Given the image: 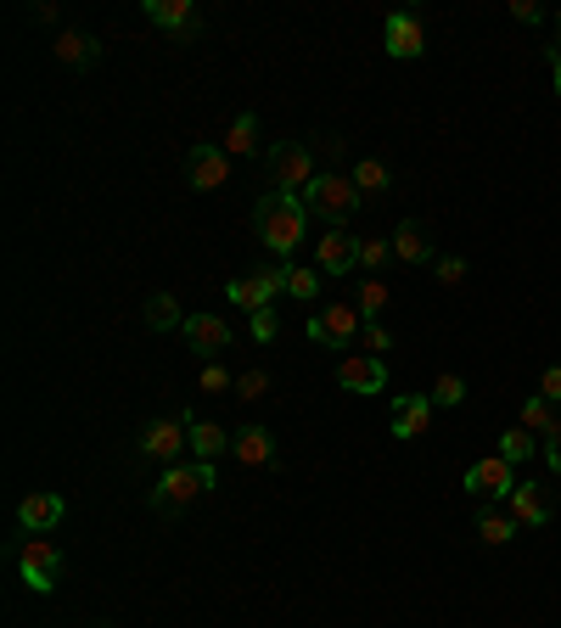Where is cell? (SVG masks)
<instances>
[{"label": "cell", "instance_id": "cell-19", "mask_svg": "<svg viewBox=\"0 0 561 628\" xmlns=\"http://www.w3.org/2000/svg\"><path fill=\"white\" fill-rule=\"evenodd\" d=\"M230 454H237L242 466H270V460H276V444H270V433H264V426H242V433L230 438Z\"/></svg>", "mask_w": 561, "mask_h": 628}, {"label": "cell", "instance_id": "cell-10", "mask_svg": "<svg viewBox=\"0 0 561 628\" xmlns=\"http://www.w3.org/2000/svg\"><path fill=\"white\" fill-rule=\"evenodd\" d=\"M315 270H320V275H348V270H359V236H354L348 225H343V230H326V236H320Z\"/></svg>", "mask_w": 561, "mask_h": 628}, {"label": "cell", "instance_id": "cell-15", "mask_svg": "<svg viewBox=\"0 0 561 628\" xmlns=\"http://www.w3.org/2000/svg\"><path fill=\"white\" fill-rule=\"evenodd\" d=\"M433 399H426V393H405V399H393V438H421L426 433V421H433Z\"/></svg>", "mask_w": 561, "mask_h": 628}, {"label": "cell", "instance_id": "cell-41", "mask_svg": "<svg viewBox=\"0 0 561 628\" xmlns=\"http://www.w3.org/2000/svg\"><path fill=\"white\" fill-rule=\"evenodd\" d=\"M550 74H556V95H561V51L550 56Z\"/></svg>", "mask_w": 561, "mask_h": 628}, {"label": "cell", "instance_id": "cell-6", "mask_svg": "<svg viewBox=\"0 0 561 628\" xmlns=\"http://www.w3.org/2000/svg\"><path fill=\"white\" fill-rule=\"evenodd\" d=\"M141 454L163 460V466H180V460L191 454V421H180V415H157L146 433H141Z\"/></svg>", "mask_w": 561, "mask_h": 628}, {"label": "cell", "instance_id": "cell-31", "mask_svg": "<svg viewBox=\"0 0 561 628\" xmlns=\"http://www.w3.org/2000/svg\"><path fill=\"white\" fill-rule=\"evenodd\" d=\"M426 399H433L438 410H449V405H460V399H467V382H460V376H438V382H433V393H426Z\"/></svg>", "mask_w": 561, "mask_h": 628}, {"label": "cell", "instance_id": "cell-27", "mask_svg": "<svg viewBox=\"0 0 561 628\" xmlns=\"http://www.w3.org/2000/svg\"><path fill=\"white\" fill-rule=\"evenodd\" d=\"M534 454H539V438H534V433H522V426H511V433L500 438V460H506L511 472H517V466H527Z\"/></svg>", "mask_w": 561, "mask_h": 628}, {"label": "cell", "instance_id": "cell-37", "mask_svg": "<svg viewBox=\"0 0 561 628\" xmlns=\"http://www.w3.org/2000/svg\"><path fill=\"white\" fill-rule=\"evenodd\" d=\"M438 281H444V286H460V281H467V258H455V253L438 258Z\"/></svg>", "mask_w": 561, "mask_h": 628}, {"label": "cell", "instance_id": "cell-32", "mask_svg": "<svg viewBox=\"0 0 561 628\" xmlns=\"http://www.w3.org/2000/svg\"><path fill=\"white\" fill-rule=\"evenodd\" d=\"M281 337V315L276 309H258L253 315V343H276Z\"/></svg>", "mask_w": 561, "mask_h": 628}, {"label": "cell", "instance_id": "cell-3", "mask_svg": "<svg viewBox=\"0 0 561 628\" xmlns=\"http://www.w3.org/2000/svg\"><path fill=\"white\" fill-rule=\"evenodd\" d=\"M214 466H203V460H180V466H163L157 488H152V505L157 511H186L196 494H208L214 488Z\"/></svg>", "mask_w": 561, "mask_h": 628}, {"label": "cell", "instance_id": "cell-4", "mask_svg": "<svg viewBox=\"0 0 561 628\" xmlns=\"http://www.w3.org/2000/svg\"><path fill=\"white\" fill-rule=\"evenodd\" d=\"M270 180H276V191H286V196H304V191L315 185V146H304V141H276V146H270Z\"/></svg>", "mask_w": 561, "mask_h": 628}, {"label": "cell", "instance_id": "cell-28", "mask_svg": "<svg viewBox=\"0 0 561 628\" xmlns=\"http://www.w3.org/2000/svg\"><path fill=\"white\" fill-rule=\"evenodd\" d=\"M387 304H393V297H387V286H382L377 275H366V281H359V297H354V309H359V315H366V320H377V315H387Z\"/></svg>", "mask_w": 561, "mask_h": 628}, {"label": "cell", "instance_id": "cell-7", "mask_svg": "<svg viewBox=\"0 0 561 628\" xmlns=\"http://www.w3.org/2000/svg\"><path fill=\"white\" fill-rule=\"evenodd\" d=\"M17 573H23V584L35 589V594H51L56 589V578H62V550L51 544V539H28L23 550H17Z\"/></svg>", "mask_w": 561, "mask_h": 628}, {"label": "cell", "instance_id": "cell-24", "mask_svg": "<svg viewBox=\"0 0 561 628\" xmlns=\"http://www.w3.org/2000/svg\"><path fill=\"white\" fill-rule=\"evenodd\" d=\"M477 539H483V544H511V539H517V516L483 505V511H477Z\"/></svg>", "mask_w": 561, "mask_h": 628}, {"label": "cell", "instance_id": "cell-8", "mask_svg": "<svg viewBox=\"0 0 561 628\" xmlns=\"http://www.w3.org/2000/svg\"><path fill=\"white\" fill-rule=\"evenodd\" d=\"M359 332H366V315L348 304H326L320 315H309V343H320V348H348Z\"/></svg>", "mask_w": 561, "mask_h": 628}, {"label": "cell", "instance_id": "cell-35", "mask_svg": "<svg viewBox=\"0 0 561 628\" xmlns=\"http://www.w3.org/2000/svg\"><path fill=\"white\" fill-rule=\"evenodd\" d=\"M196 387H203V393H225V387H237V376H230V371L219 366V359H214V366H203V376H196Z\"/></svg>", "mask_w": 561, "mask_h": 628}, {"label": "cell", "instance_id": "cell-26", "mask_svg": "<svg viewBox=\"0 0 561 628\" xmlns=\"http://www.w3.org/2000/svg\"><path fill=\"white\" fill-rule=\"evenodd\" d=\"M191 315H180V304H175V297L169 292H152L146 297V325H152V332H175V325H186Z\"/></svg>", "mask_w": 561, "mask_h": 628}, {"label": "cell", "instance_id": "cell-30", "mask_svg": "<svg viewBox=\"0 0 561 628\" xmlns=\"http://www.w3.org/2000/svg\"><path fill=\"white\" fill-rule=\"evenodd\" d=\"M286 292L298 297V304H315V297H320V270H298V264H292V270H286Z\"/></svg>", "mask_w": 561, "mask_h": 628}, {"label": "cell", "instance_id": "cell-25", "mask_svg": "<svg viewBox=\"0 0 561 628\" xmlns=\"http://www.w3.org/2000/svg\"><path fill=\"white\" fill-rule=\"evenodd\" d=\"M56 62H62V68H90V62H95V40L74 35V28H68V35H56Z\"/></svg>", "mask_w": 561, "mask_h": 628}, {"label": "cell", "instance_id": "cell-20", "mask_svg": "<svg viewBox=\"0 0 561 628\" xmlns=\"http://www.w3.org/2000/svg\"><path fill=\"white\" fill-rule=\"evenodd\" d=\"M230 449V433L214 421H191V460H203V466H214V460Z\"/></svg>", "mask_w": 561, "mask_h": 628}, {"label": "cell", "instance_id": "cell-18", "mask_svg": "<svg viewBox=\"0 0 561 628\" xmlns=\"http://www.w3.org/2000/svg\"><path fill=\"white\" fill-rule=\"evenodd\" d=\"M17 522H23V534H51L62 522V494H28L17 505Z\"/></svg>", "mask_w": 561, "mask_h": 628}, {"label": "cell", "instance_id": "cell-34", "mask_svg": "<svg viewBox=\"0 0 561 628\" xmlns=\"http://www.w3.org/2000/svg\"><path fill=\"white\" fill-rule=\"evenodd\" d=\"M382 264H387V242L359 236V270H382Z\"/></svg>", "mask_w": 561, "mask_h": 628}, {"label": "cell", "instance_id": "cell-5", "mask_svg": "<svg viewBox=\"0 0 561 628\" xmlns=\"http://www.w3.org/2000/svg\"><path fill=\"white\" fill-rule=\"evenodd\" d=\"M286 270L292 264H270V270H258V275H237L230 281V304H237L242 315L276 309V292H286Z\"/></svg>", "mask_w": 561, "mask_h": 628}, {"label": "cell", "instance_id": "cell-12", "mask_svg": "<svg viewBox=\"0 0 561 628\" xmlns=\"http://www.w3.org/2000/svg\"><path fill=\"white\" fill-rule=\"evenodd\" d=\"M382 40H387V56H399V62H416L421 46H426V28L416 12H393L387 28H382Z\"/></svg>", "mask_w": 561, "mask_h": 628}, {"label": "cell", "instance_id": "cell-29", "mask_svg": "<svg viewBox=\"0 0 561 628\" xmlns=\"http://www.w3.org/2000/svg\"><path fill=\"white\" fill-rule=\"evenodd\" d=\"M354 185L366 191V196H371V191H387V163H382V157H359V163H354Z\"/></svg>", "mask_w": 561, "mask_h": 628}, {"label": "cell", "instance_id": "cell-23", "mask_svg": "<svg viewBox=\"0 0 561 628\" xmlns=\"http://www.w3.org/2000/svg\"><path fill=\"white\" fill-rule=\"evenodd\" d=\"M517 426H522V433H534V438H550L556 426H561V405H550V399H527Z\"/></svg>", "mask_w": 561, "mask_h": 628}, {"label": "cell", "instance_id": "cell-22", "mask_svg": "<svg viewBox=\"0 0 561 628\" xmlns=\"http://www.w3.org/2000/svg\"><path fill=\"white\" fill-rule=\"evenodd\" d=\"M225 157H253L258 152V118L253 113H242V118H230V129H225Z\"/></svg>", "mask_w": 561, "mask_h": 628}, {"label": "cell", "instance_id": "cell-9", "mask_svg": "<svg viewBox=\"0 0 561 628\" xmlns=\"http://www.w3.org/2000/svg\"><path fill=\"white\" fill-rule=\"evenodd\" d=\"M511 488H517V472L506 466L500 454H488V460H477V466H467V494H477L483 505L511 500Z\"/></svg>", "mask_w": 561, "mask_h": 628}, {"label": "cell", "instance_id": "cell-13", "mask_svg": "<svg viewBox=\"0 0 561 628\" xmlns=\"http://www.w3.org/2000/svg\"><path fill=\"white\" fill-rule=\"evenodd\" d=\"M186 180H191L196 191H219V185L230 180V157H225V146H191V157H186Z\"/></svg>", "mask_w": 561, "mask_h": 628}, {"label": "cell", "instance_id": "cell-14", "mask_svg": "<svg viewBox=\"0 0 561 628\" xmlns=\"http://www.w3.org/2000/svg\"><path fill=\"white\" fill-rule=\"evenodd\" d=\"M337 382L348 393H382L387 387V366H382L377 354H348L343 366H337Z\"/></svg>", "mask_w": 561, "mask_h": 628}, {"label": "cell", "instance_id": "cell-1", "mask_svg": "<svg viewBox=\"0 0 561 628\" xmlns=\"http://www.w3.org/2000/svg\"><path fill=\"white\" fill-rule=\"evenodd\" d=\"M304 219H309V208H304V196H286V191H264L258 203H253V230H258V242L270 247L281 264L304 247Z\"/></svg>", "mask_w": 561, "mask_h": 628}, {"label": "cell", "instance_id": "cell-40", "mask_svg": "<svg viewBox=\"0 0 561 628\" xmlns=\"http://www.w3.org/2000/svg\"><path fill=\"white\" fill-rule=\"evenodd\" d=\"M545 460H550V472H561V426L545 438Z\"/></svg>", "mask_w": 561, "mask_h": 628}, {"label": "cell", "instance_id": "cell-21", "mask_svg": "<svg viewBox=\"0 0 561 628\" xmlns=\"http://www.w3.org/2000/svg\"><path fill=\"white\" fill-rule=\"evenodd\" d=\"M393 253H399L405 264H438L433 247H426V230H421L416 219H405L399 230H393Z\"/></svg>", "mask_w": 561, "mask_h": 628}, {"label": "cell", "instance_id": "cell-11", "mask_svg": "<svg viewBox=\"0 0 561 628\" xmlns=\"http://www.w3.org/2000/svg\"><path fill=\"white\" fill-rule=\"evenodd\" d=\"M146 17L157 28H169L175 40H196V35H203V17H196L191 0H146Z\"/></svg>", "mask_w": 561, "mask_h": 628}, {"label": "cell", "instance_id": "cell-2", "mask_svg": "<svg viewBox=\"0 0 561 628\" xmlns=\"http://www.w3.org/2000/svg\"><path fill=\"white\" fill-rule=\"evenodd\" d=\"M359 196H366V191L354 185V175H315V185L304 191V208L315 219H326L332 230H343L354 219V208H359Z\"/></svg>", "mask_w": 561, "mask_h": 628}, {"label": "cell", "instance_id": "cell-39", "mask_svg": "<svg viewBox=\"0 0 561 628\" xmlns=\"http://www.w3.org/2000/svg\"><path fill=\"white\" fill-rule=\"evenodd\" d=\"M511 17H517V23H539L545 12L534 7V0H511Z\"/></svg>", "mask_w": 561, "mask_h": 628}, {"label": "cell", "instance_id": "cell-17", "mask_svg": "<svg viewBox=\"0 0 561 628\" xmlns=\"http://www.w3.org/2000/svg\"><path fill=\"white\" fill-rule=\"evenodd\" d=\"M186 343L203 354V359H214V354L230 348V325H225L219 315H191V320H186Z\"/></svg>", "mask_w": 561, "mask_h": 628}, {"label": "cell", "instance_id": "cell-38", "mask_svg": "<svg viewBox=\"0 0 561 628\" xmlns=\"http://www.w3.org/2000/svg\"><path fill=\"white\" fill-rule=\"evenodd\" d=\"M539 399H550V405H561V366H550V371L539 376Z\"/></svg>", "mask_w": 561, "mask_h": 628}, {"label": "cell", "instance_id": "cell-33", "mask_svg": "<svg viewBox=\"0 0 561 628\" xmlns=\"http://www.w3.org/2000/svg\"><path fill=\"white\" fill-rule=\"evenodd\" d=\"M359 343H366V354H377V359L393 348V337H387V325H382V320H366V332H359Z\"/></svg>", "mask_w": 561, "mask_h": 628}, {"label": "cell", "instance_id": "cell-42", "mask_svg": "<svg viewBox=\"0 0 561 628\" xmlns=\"http://www.w3.org/2000/svg\"><path fill=\"white\" fill-rule=\"evenodd\" d=\"M556 35H561V12H556Z\"/></svg>", "mask_w": 561, "mask_h": 628}, {"label": "cell", "instance_id": "cell-36", "mask_svg": "<svg viewBox=\"0 0 561 628\" xmlns=\"http://www.w3.org/2000/svg\"><path fill=\"white\" fill-rule=\"evenodd\" d=\"M264 393H270V376H264V371L237 376V399H264Z\"/></svg>", "mask_w": 561, "mask_h": 628}, {"label": "cell", "instance_id": "cell-16", "mask_svg": "<svg viewBox=\"0 0 561 628\" xmlns=\"http://www.w3.org/2000/svg\"><path fill=\"white\" fill-rule=\"evenodd\" d=\"M506 505H511L517 527H545V522H550V488H539V483H517Z\"/></svg>", "mask_w": 561, "mask_h": 628}]
</instances>
